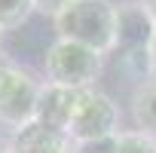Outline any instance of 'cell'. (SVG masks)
<instances>
[{
	"label": "cell",
	"instance_id": "obj_1",
	"mask_svg": "<svg viewBox=\"0 0 156 153\" xmlns=\"http://www.w3.org/2000/svg\"><path fill=\"white\" fill-rule=\"evenodd\" d=\"M58 40L83 43L101 55L116 46V6L110 0H73L55 16Z\"/></svg>",
	"mask_w": 156,
	"mask_h": 153
},
{
	"label": "cell",
	"instance_id": "obj_2",
	"mask_svg": "<svg viewBox=\"0 0 156 153\" xmlns=\"http://www.w3.org/2000/svg\"><path fill=\"white\" fill-rule=\"evenodd\" d=\"M101 67H104L101 52H95L83 43H73V40H55L43 58L46 83L76 89V92L92 89V83L101 76Z\"/></svg>",
	"mask_w": 156,
	"mask_h": 153
},
{
	"label": "cell",
	"instance_id": "obj_3",
	"mask_svg": "<svg viewBox=\"0 0 156 153\" xmlns=\"http://www.w3.org/2000/svg\"><path fill=\"white\" fill-rule=\"evenodd\" d=\"M67 135L73 144H89L119 135V107L110 95L101 89H83L76 101L73 119L67 126Z\"/></svg>",
	"mask_w": 156,
	"mask_h": 153
},
{
	"label": "cell",
	"instance_id": "obj_4",
	"mask_svg": "<svg viewBox=\"0 0 156 153\" xmlns=\"http://www.w3.org/2000/svg\"><path fill=\"white\" fill-rule=\"evenodd\" d=\"M40 92H43V83L37 76L28 67L12 64V70L0 83V123L9 126L12 132L28 126V123H34Z\"/></svg>",
	"mask_w": 156,
	"mask_h": 153
},
{
	"label": "cell",
	"instance_id": "obj_5",
	"mask_svg": "<svg viewBox=\"0 0 156 153\" xmlns=\"http://www.w3.org/2000/svg\"><path fill=\"white\" fill-rule=\"evenodd\" d=\"M156 25L141 3H119L116 6V46L113 52H141L150 49Z\"/></svg>",
	"mask_w": 156,
	"mask_h": 153
},
{
	"label": "cell",
	"instance_id": "obj_6",
	"mask_svg": "<svg viewBox=\"0 0 156 153\" xmlns=\"http://www.w3.org/2000/svg\"><path fill=\"white\" fill-rule=\"evenodd\" d=\"M9 153H73V141L67 132L49 129L43 123H28L12 132Z\"/></svg>",
	"mask_w": 156,
	"mask_h": 153
},
{
	"label": "cell",
	"instance_id": "obj_7",
	"mask_svg": "<svg viewBox=\"0 0 156 153\" xmlns=\"http://www.w3.org/2000/svg\"><path fill=\"white\" fill-rule=\"evenodd\" d=\"M76 101H80V92L76 89H64V86H52V83H43V92H40V101H37V123L49 126V129H58V132H67L70 119H73V110H76Z\"/></svg>",
	"mask_w": 156,
	"mask_h": 153
},
{
	"label": "cell",
	"instance_id": "obj_8",
	"mask_svg": "<svg viewBox=\"0 0 156 153\" xmlns=\"http://www.w3.org/2000/svg\"><path fill=\"white\" fill-rule=\"evenodd\" d=\"M132 119H135L138 132L156 138V76L138 83V89L132 95Z\"/></svg>",
	"mask_w": 156,
	"mask_h": 153
},
{
	"label": "cell",
	"instance_id": "obj_9",
	"mask_svg": "<svg viewBox=\"0 0 156 153\" xmlns=\"http://www.w3.org/2000/svg\"><path fill=\"white\" fill-rule=\"evenodd\" d=\"M34 9V0H0V31H12L22 28L31 19Z\"/></svg>",
	"mask_w": 156,
	"mask_h": 153
},
{
	"label": "cell",
	"instance_id": "obj_10",
	"mask_svg": "<svg viewBox=\"0 0 156 153\" xmlns=\"http://www.w3.org/2000/svg\"><path fill=\"white\" fill-rule=\"evenodd\" d=\"M116 153H156V138L132 129L116 135Z\"/></svg>",
	"mask_w": 156,
	"mask_h": 153
},
{
	"label": "cell",
	"instance_id": "obj_11",
	"mask_svg": "<svg viewBox=\"0 0 156 153\" xmlns=\"http://www.w3.org/2000/svg\"><path fill=\"white\" fill-rule=\"evenodd\" d=\"M73 153H116V135L104 141H89V144H73Z\"/></svg>",
	"mask_w": 156,
	"mask_h": 153
},
{
	"label": "cell",
	"instance_id": "obj_12",
	"mask_svg": "<svg viewBox=\"0 0 156 153\" xmlns=\"http://www.w3.org/2000/svg\"><path fill=\"white\" fill-rule=\"evenodd\" d=\"M70 3H73V0H34V9L43 12V16H52V19H55V16H58L64 6H70Z\"/></svg>",
	"mask_w": 156,
	"mask_h": 153
},
{
	"label": "cell",
	"instance_id": "obj_13",
	"mask_svg": "<svg viewBox=\"0 0 156 153\" xmlns=\"http://www.w3.org/2000/svg\"><path fill=\"white\" fill-rule=\"evenodd\" d=\"M12 64H16V61H12V58H9V55L3 52V49H0V83H3V76H6L9 70H12Z\"/></svg>",
	"mask_w": 156,
	"mask_h": 153
},
{
	"label": "cell",
	"instance_id": "obj_14",
	"mask_svg": "<svg viewBox=\"0 0 156 153\" xmlns=\"http://www.w3.org/2000/svg\"><path fill=\"white\" fill-rule=\"evenodd\" d=\"M150 76H156V34H153V43H150Z\"/></svg>",
	"mask_w": 156,
	"mask_h": 153
},
{
	"label": "cell",
	"instance_id": "obj_15",
	"mask_svg": "<svg viewBox=\"0 0 156 153\" xmlns=\"http://www.w3.org/2000/svg\"><path fill=\"white\" fill-rule=\"evenodd\" d=\"M141 6L150 12V19H153V25H156V0H141Z\"/></svg>",
	"mask_w": 156,
	"mask_h": 153
},
{
	"label": "cell",
	"instance_id": "obj_16",
	"mask_svg": "<svg viewBox=\"0 0 156 153\" xmlns=\"http://www.w3.org/2000/svg\"><path fill=\"white\" fill-rule=\"evenodd\" d=\"M3 150H9V141H3V138H0V153H3Z\"/></svg>",
	"mask_w": 156,
	"mask_h": 153
},
{
	"label": "cell",
	"instance_id": "obj_17",
	"mask_svg": "<svg viewBox=\"0 0 156 153\" xmlns=\"http://www.w3.org/2000/svg\"><path fill=\"white\" fill-rule=\"evenodd\" d=\"M0 43H3V31H0Z\"/></svg>",
	"mask_w": 156,
	"mask_h": 153
},
{
	"label": "cell",
	"instance_id": "obj_18",
	"mask_svg": "<svg viewBox=\"0 0 156 153\" xmlns=\"http://www.w3.org/2000/svg\"><path fill=\"white\" fill-rule=\"evenodd\" d=\"M3 153H9V150H3Z\"/></svg>",
	"mask_w": 156,
	"mask_h": 153
}]
</instances>
